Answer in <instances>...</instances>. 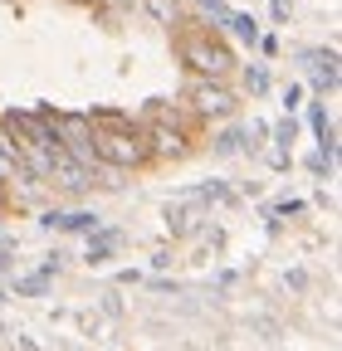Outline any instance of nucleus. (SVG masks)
I'll return each mask as SVG.
<instances>
[{
	"mask_svg": "<svg viewBox=\"0 0 342 351\" xmlns=\"http://www.w3.org/2000/svg\"><path fill=\"white\" fill-rule=\"evenodd\" d=\"M93 156L103 161V166H117V171H127V166H137V161H147V137L133 127V122H122V117H98L93 122Z\"/></svg>",
	"mask_w": 342,
	"mask_h": 351,
	"instance_id": "f257e3e1",
	"label": "nucleus"
},
{
	"mask_svg": "<svg viewBox=\"0 0 342 351\" xmlns=\"http://www.w3.org/2000/svg\"><path fill=\"white\" fill-rule=\"evenodd\" d=\"M176 54L181 64H191L201 78H225L235 69V54H230V44L220 34H210V29H181L176 34Z\"/></svg>",
	"mask_w": 342,
	"mask_h": 351,
	"instance_id": "f03ea898",
	"label": "nucleus"
},
{
	"mask_svg": "<svg viewBox=\"0 0 342 351\" xmlns=\"http://www.w3.org/2000/svg\"><path fill=\"white\" fill-rule=\"evenodd\" d=\"M54 122V142L78 156V161H93V117H78V112H49Z\"/></svg>",
	"mask_w": 342,
	"mask_h": 351,
	"instance_id": "7ed1b4c3",
	"label": "nucleus"
},
{
	"mask_svg": "<svg viewBox=\"0 0 342 351\" xmlns=\"http://www.w3.org/2000/svg\"><path fill=\"white\" fill-rule=\"evenodd\" d=\"M45 181H54V186H69V191H83V186H89V161H78V156H69L64 147H54V156H49V171H45Z\"/></svg>",
	"mask_w": 342,
	"mask_h": 351,
	"instance_id": "20e7f679",
	"label": "nucleus"
},
{
	"mask_svg": "<svg viewBox=\"0 0 342 351\" xmlns=\"http://www.w3.org/2000/svg\"><path fill=\"white\" fill-rule=\"evenodd\" d=\"M191 108H196V112H205V117H225V112L235 108V98H230V88L201 78V83H191Z\"/></svg>",
	"mask_w": 342,
	"mask_h": 351,
	"instance_id": "39448f33",
	"label": "nucleus"
},
{
	"mask_svg": "<svg viewBox=\"0 0 342 351\" xmlns=\"http://www.w3.org/2000/svg\"><path fill=\"white\" fill-rule=\"evenodd\" d=\"M147 152H161V156H181L186 152V132H176V127H152V147Z\"/></svg>",
	"mask_w": 342,
	"mask_h": 351,
	"instance_id": "423d86ee",
	"label": "nucleus"
},
{
	"mask_svg": "<svg viewBox=\"0 0 342 351\" xmlns=\"http://www.w3.org/2000/svg\"><path fill=\"white\" fill-rule=\"evenodd\" d=\"M49 225H54V230H93L98 219H93L89 210H73V215H49Z\"/></svg>",
	"mask_w": 342,
	"mask_h": 351,
	"instance_id": "0eeeda50",
	"label": "nucleus"
},
{
	"mask_svg": "<svg viewBox=\"0 0 342 351\" xmlns=\"http://www.w3.org/2000/svg\"><path fill=\"white\" fill-rule=\"evenodd\" d=\"M49 278H54V263H45L39 274L20 278V283H15V293H20V298H34V293H45V283H49Z\"/></svg>",
	"mask_w": 342,
	"mask_h": 351,
	"instance_id": "6e6552de",
	"label": "nucleus"
},
{
	"mask_svg": "<svg viewBox=\"0 0 342 351\" xmlns=\"http://www.w3.org/2000/svg\"><path fill=\"white\" fill-rule=\"evenodd\" d=\"M313 83L318 88H332L337 83V59L332 54H313Z\"/></svg>",
	"mask_w": 342,
	"mask_h": 351,
	"instance_id": "1a4fd4ad",
	"label": "nucleus"
},
{
	"mask_svg": "<svg viewBox=\"0 0 342 351\" xmlns=\"http://www.w3.org/2000/svg\"><path fill=\"white\" fill-rule=\"evenodd\" d=\"M15 166H20V147H15V137H0V176H15Z\"/></svg>",
	"mask_w": 342,
	"mask_h": 351,
	"instance_id": "9d476101",
	"label": "nucleus"
},
{
	"mask_svg": "<svg viewBox=\"0 0 342 351\" xmlns=\"http://www.w3.org/2000/svg\"><path fill=\"white\" fill-rule=\"evenodd\" d=\"M225 25H230L240 39H249V44L260 39V29H254V20H249V15H230V10H225Z\"/></svg>",
	"mask_w": 342,
	"mask_h": 351,
	"instance_id": "9b49d317",
	"label": "nucleus"
},
{
	"mask_svg": "<svg viewBox=\"0 0 342 351\" xmlns=\"http://www.w3.org/2000/svg\"><path fill=\"white\" fill-rule=\"evenodd\" d=\"M113 244H117V234H98V239H93V258H108Z\"/></svg>",
	"mask_w": 342,
	"mask_h": 351,
	"instance_id": "f8f14e48",
	"label": "nucleus"
},
{
	"mask_svg": "<svg viewBox=\"0 0 342 351\" xmlns=\"http://www.w3.org/2000/svg\"><path fill=\"white\" fill-rule=\"evenodd\" d=\"M147 5H152L161 20H171V15H176V0H147Z\"/></svg>",
	"mask_w": 342,
	"mask_h": 351,
	"instance_id": "ddd939ff",
	"label": "nucleus"
},
{
	"mask_svg": "<svg viewBox=\"0 0 342 351\" xmlns=\"http://www.w3.org/2000/svg\"><path fill=\"white\" fill-rule=\"evenodd\" d=\"M5 263H10V249H5V244H0V274H5Z\"/></svg>",
	"mask_w": 342,
	"mask_h": 351,
	"instance_id": "4468645a",
	"label": "nucleus"
},
{
	"mask_svg": "<svg viewBox=\"0 0 342 351\" xmlns=\"http://www.w3.org/2000/svg\"><path fill=\"white\" fill-rule=\"evenodd\" d=\"M210 5H216V10H220V5H225V0H210Z\"/></svg>",
	"mask_w": 342,
	"mask_h": 351,
	"instance_id": "2eb2a0df",
	"label": "nucleus"
},
{
	"mask_svg": "<svg viewBox=\"0 0 342 351\" xmlns=\"http://www.w3.org/2000/svg\"><path fill=\"white\" fill-rule=\"evenodd\" d=\"M122 5H133V0H122Z\"/></svg>",
	"mask_w": 342,
	"mask_h": 351,
	"instance_id": "dca6fc26",
	"label": "nucleus"
}]
</instances>
